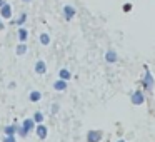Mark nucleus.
Wrapping results in <instances>:
<instances>
[{
  "label": "nucleus",
  "mask_w": 155,
  "mask_h": 142,
  "mask_svg": "<svg viewBox=\"0 0 155 142\" xmlns=\"http://www.w3.org/2000/svg\"><path fill=\"white\" fill-rule=\"evenodd\" d=\"M143 85L147 90H152L153 89V77H152V74L148 72V69L145 67V79H143Z\"/></svg>",
  "instance_id": "4"
},
{
  "label": "nucleus",
  "mask_w": 155,
  "mask_h": 142,
  "mask_svg": "<svg viewBox=\"0 0 155 142\" xmlns=\"http://www.w3.org/2000/svg\"><path fill=\"white\" fill-rule=\"evenodd\" d=\"M35 132H37V135H38V139H47V135H48V129L45 127L44 124H37L35 125Z\"/></svg>",
  "instance_id": "5"
},
{
  "label": "nucleus",
  "mask_w": 155,
  "mask_h": 142,
  "mask_svg": "<svg viewBox=\"0 0 155 142\" xmlns=\"http://www.w3.org/2000/svg\"><path fill=\"white\" fill-rule=\"evenodd\" d=\"M0 10H2V17H4V19H8V17L12 15L10 5H7V4H4V5H2V8H0Z\"/></svg>",
  "instance_id": "7"
},
{
  "label": "nucleus",
  "mask_w": 155,
  "mask_h": 142,
  "mask_svg": "<svg viewBox=\"0 0 155 142\" xmlns=\"http://www.w3.org/2000/svg\"><path fill=\"white\" fill-rule=\"evenodd\" d=\"M35 125L37 124L34 122V119H24V122L17 127V134L22 137H27L32 130H35Z\"/></svg>",
  "instance_id": "1"
},
{
  "label": "nucleus",
  "mask_w": 155,
  "mask_h": 142,
  "mask_svg": "<svg viewBox=\"0 0 155 142\" xmlns=\"http://www.w3.org/2000/svg\"><path fill=\"white\" fill-rule=\"evenodd\" d=\"M4 142H17V137H15V135H5Z\"/></svg>",
  "instance_id": "17"
},
{
  "label": "nucleus",
  "mask_w": 155,
  "mask_h": 142,
  "mask_svg": "<svg viewBox=\"0 0 155 142\" xmlns=\"http://www.w3.org/2000/svg\"><path fill=\"white\" fill-rule=\"evenodd\" d=\"M102 137H104V132L102 130H95V129H92V130L87 132V142H100Z\"/></svg>",
  "instance_id": "2"
},
{
  "label": "nucleus",
  "mask_w": 155,
  "mask_h": 142,
  "mask_svg": "<svg viewBox=\"0 0 155 142\" xmlns=\"http://www.w3.org/2000/svg\"><path fill=\"white\" fill-rule=\"evenodd\" d=\"M64 12H65V19H67V20H70V19L75 15V8L74 7H68V5L64 8Z\"/></svg>",
  "instance_id": "11"
},
{
  "label": "nucleus",
  "mask_w": 155,
  "mask_h": 142,
  "mask_svg": "<svg viewBox=\"0 0 155 142\" xmlns=\"http://www.w3.org/2000/svg\"><path fill=\"white\" fill-rule=\"evenodd\" d=\"M117 142H125V140H124V139H120V140H117Z\"/></svg>",
  "instance_id": "21"
},
{
  "label": "nucleus",
  "mask_w": 155,
  "mask_h": 142,
  "mask_svg": "<svg viewBox=\"0 0 155 142\" xmlns=\"http://www.w3.org/2000/svg\"><path fill=\"white\" fill-rule=\"evenodd\" d=\"M45 70H47V65H45V62L44 60H38L37 64H35V72L37 74H45Z\"/></svg>",
  "instance_id": "6"
},
{
  "label": "nucleus",
  "mask_w": 155,
  "mask_h": 142,
  "mask_svg": "<svg viewBox=\"0 0 155 142\" xmlns=\"http://www.w3.org/2000/svg\"><path fill=\"white\" fill-rule=\"evenodd\" d=\"M0 29H4V24H2V22H0Z\"/></svg>",
  "instance_id": "20"
},
{
  "label": "nucleus",
  "mask_w": 155,
  "mask_h": 142,
  "mask_svg": "<svg viewBox=\"0 0 155 142\" xmlns=\"http://www.w3.org/2000/svg\"><path fill=\"white\" fill-rule=\"evenodd\" d=\"M25 50H27V47H25L24 44H22V45H18V47H17V54H18V55L25 54Z\"/></svg>",
  "instance_id": "18"
},
{
  "label": "nucleus",
  "mask_w": 155,
  "mask_h": 142,
  "mask_svg": "<svg viewBox=\"0 0 155 142\" xmlns=\"http://www.w3.org/2000/svg\"><path fill=\"white\" fill-rule=\"evenodd\" d=\"M58 75H60V80H65V82H67V80H70V77H72V75H70V72H68L67 69H62V70L58 72Z\"/></svg>",
  "instance_id": "12"
},
{
  "label": "nucleus",
  "mask_w": 155,
  "mask_h": 142,
  "mask_svg": "<svg viewBox=\"0 0 155 142\" xmlns=\"http://www.w3.org/2000/svg\"><path fill=\"white\" fill-rule=\"evenodd\" d=\"M143 102H145V97H143V92L142 90H135L134 94H132V104L142 105Z\"/></svg>",
  "instance_id": "3"
},
{
  "label": "nucleus",
  "mask_w": 155,
  "mask_h": 142,
  "mask_svg": "<svg viewBox=\"0 0 155 142\" xmlns=\"http://www.w3.org/2000/svg\"><path fill=\"white\" fill-rule=\"evenodd\" d=\"M105 60L110 62V64H114V62H117V54H115L114 50H108L107 55H105Z\"/></svg>",
  "instance_id": "10"
},
{
  "label": "nucleus",
  "mask_w": 155,
  "mask_h": 142,
  "mask_svg": "<svg viewBox=\"0 0 155 142\" xmlns=\"http://www.w3.org/2000/svg\"><path fill=\"white\" fill-rule=\"evenodd\" d=\"M18 39H20L22 42H25V39H27V30H25V29H20V30H18Z\"/></svg>",
  "instance_id": "15"
},
{
  "label": "nucleus",
  "mask_w": 155,
  "mask_h": 142,
  "mask_svg": "<svg viewBox=\"0 0 155 142\" xmlns=\"http://www.w3.org/2000/svg\"><path fill=\"white\" fill-rule=\"evenodd\" d=\"M28 97H30L32 102H38L42 99V94H40V92H37V90H34V92H30V95H28Z\"/></svg>",
  "instance_id": "14"
},
{
  "label": "nucleus",
  "mask_w": 155,
  "mask_h": 142,
  "mask_svg": "<svg viewBox=\"0 0 155 142\" xmlns=\"http://www.w3.org/2000/svg\"><path fill=\"white\" fill-rule=\"evenodd\" d=\"M40 42H42L44 45H48V42H50L48 35H47V34H42V35H40Z\"/></svg>",
  "instance_id": "16"
},
{
  "label": "nucleus",
  "mask_w": 155,
  "mask_h": 142,
  "mask_svg": "<svg viewBox=\"0 0 155 142\" xmlns=\"http://www.w3.org/2000/svg\"><path fill=\"white\" fill-rule=\"evenodd\" d=\"M54 89H55V90H58V92L65 90V89H67V82H65V80H57L54 84Z\"/></svg>",
  "instance_id": "9"
},
{
  "label": "nucleus",
  "mask_w": 155,
  "mask_h": 142,
  "mask_svg": "<svg viewBox=\"0 0 155 142\" xmlns=\"http://www.w3.org/2000/svg\"><path fill=\"white\" fill-rule=\"evenodd\" d=\"M24 22H25V14H24V15H20V19L17 20V24L20 25V24H24Z\"/></svg>",
  "instance_id": "19"
},
{
  "label": "nucleus",
  "mask_w": 155,
  "mask_h": 142,
  "mask_svg": "<svg viewBox=\"0 0 155 142\" xmlns=\"http://www.w3.org/2000/svg\"><path fill=\"white\" fill-rule=\"evenodd\" d=\"M32 119H34L35 124H44V114H42V112H35Z\"/></svg>",
  "instance_id": "13"
},
{
  "label": "nucleus",
  "mask_w": 155,
  "mask_h": 142,
  "mask_svg": "<svg viewBox=\"0 0 155 142\" xmlns=\"http://www.w3.org/2000/svg\"><path fill=\"white\" fill-rule=\"evenodd\" d=\"M24 2H28V0H24Z\"/></svg>",
  "instance_id": "22"
},
{
  "label": "nucleus",
  "mask_w": 155,
  "mask_h": 142,
  "mask_svg": "<svg viewBox=\"0 0 155 142\" xmlns=\"http://www.w3.org/2000/svg\"><path fill=\"white\" fill-rule=\"evenodd\" d=\"M17 127H18L17 124H15V125H7V127L4 129L5 135H15V134H17Z\"/></svg>",
  "instance_id": "8"
}]
</instances>
